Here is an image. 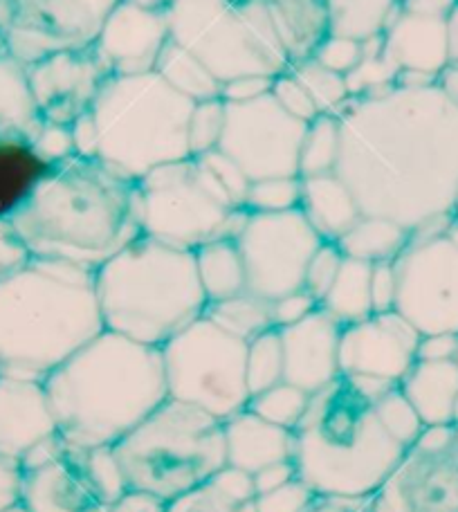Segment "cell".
<instances>
[{
    "label": "cell",
    "instance_id": "1",
    "mask_svg": "<svg viewBox=\"0 0 458 512\" xmlns=\"http://www.w3.org/2000/svg\"><path fill=\"white\" fill-rule=\"evenodd\" d=\"M340 176L362 214L418 230L458 203V108L438 86H391L340 113Z\"/></svg>",
    "mask_w": 458,
    "mask_h": 512
},
{
    "label": "cell",
    "instance_id": "2",
    "mask_svg": "<svg viewBox=\"0 0 458 512\" xmlns=\"http://www.w3.org/2000/svg\"><path fill=\"white\" fill-rule=\"evenodd\" d=\"M57 432L113 447L169 398L162 351L102 331L43 380Z\"/></svg>",
    "mask_w": 458,
    "mask_h": 512
},
{
    "label": "cell",
    "instance_id": "3",
    "mask_svg": "<svg viewBox=\"0 0 458 512\" xmlns=\"http://www.w3.org/2000/svg\"><path fill=\"white\" fill-rule=\"evenodd\" d=\"M12 223L36 256L90 270L142 236L135 182L77 155L54 164Z\"/></svg>",
    "mask_w": 458,
    "mask_h": 512
},
{
    "label": "cell",
    "instance_id": "4",
    "mask_svg": "<svg viewBox=\"0 0 458 512\" xmlns=\"http://www.w3.org/2000/svg\"><path fill=\"white\" fill-rule=\"evenodd\" d=\"M106 331L95 270L36 256L0 286V349L30 376L48 378Z\"/></svg>",
    "mask_w": 458,
    "mask_h": 512
},
{
    "label": "cell",
    "instance_id": "5",
    "mask_svg": "<svg viewBox=\"0 0 458 512\" xmlns=\"http://www.w3.org/2000/svg\"><path fill=\"white\" fill-rule=\"evenodd\" d=\"M292 436L297 479L315 495L371 497L405 452L382 427L373 400L344 376L310 396Z\"/></svg>",
    "mask_w": 458,
    "mask_h": 512
},
{
    "label": "cell",
    "instance_id": "6",
    "mask_svg": "<svg viewBox=\"0 0 458 512\" xmlns=\"http://www.w3.org/2000/svg\"><path fill=\"white\" fill-rule=\"evenodd\" d=\"M104 328L162 349L205 313L194 252L137 236L95 270Z\"/></svg>",
    "mask_w": 458,
    "mask_h": 512
},
{
    "label": "cell",
    "instance_id": "7",
    "mask_svg": "<svg viewBox=\"0 0 458 512\" xmlns=\"http://www.w3.org/2000/svg\"><path fill=\"white\" fill-rule=\"evenodd\" d=\"M191 108L155 70L104 77L90 104L99 128L97 160L137 182L162 164L191 158Z\"/></svg>",
    "mask_w": 458,
    "mask_h": 512
},
{
    "label": "cell",
    "instance_id": "8",
    "mask_svg": "<svg viewBox=\"0 0 458 512\" xmlns=\"http://www.w3.org/2000/svg\"><path fill=\"white\" fill-rule=\"evenodd\" d=\"M113 454L128 490L169 504L227 465L223 420L167 398L113 445Z\"/></svg>",
    "mask_w": 458,
    "mask_h": 512
},
{
    "label": "cell",
    "instance_id": "9",
    "mask_svg": "<svg viewBox=\"0 0 458 512\" xmlns=\"http://www.w3.org/2000/svg\"><path fill=\"white\" fill-rule=\"evenodd\" d=\"M169 36L225 84L245 75L277 77L290 68L263 0H173Z\"/></svg>",
    "mask_w": 458,
    "mask_h": 512
},
{
    "label": "cell",
    "instance_id": "10",
    "mask_svg": "<svg viewBox=\"0 0 458 512\" xmlns=\"http://www.w3.org/2000/svg\"><path fill=\"white\" fill-rule=\"evenodd\" d=\"M137 185L142 236L194 252L216 239H236L247 218L196 158L162 164Z\"/></svg>",
    "mask_w": 458,
    "mask_h": 512
},
{
    "label": "cell",
    "instance_id": "11",
    "mask_svg": "<svg viewBox=\"0 0 458 512\" xmlns=\"http://www.w3.org/2000/svg\"><path fill=\"white\" fill-rule=\"evenodd\" d=\"M169 398L187 402L218 420L250 402L247 342L200 315L162 346Z\"/></svg>",
    "mask_w": 458,
    "mask_h": 512
},
{
    "label": "cell",
    "instance_id": "12",
    "mask_svg": "<svg viewBox=\"0 0 458 512\" xmlns=\"http://www.w3.org/2000/svg\"><path fill=\"white\" fill-rule=\"evenodd\" d=\"M396 310L420 335L458 333V221L438 218L411 232L396 259Z\"/></svg>",
    "mask_w": 458,
    "mask_h": 512
},
{
    "label": "cell",
    "instance_id": "13",
    "mask_svg": "<svg viewBox=\"0 0 458 512\" xmlns=\"http://www.w3.org/2000/svg\"><path fill=\"white\" fill-rule=\"evenodd\" d=\"M36 450L25 479L32 512H106L128 490L113 447H84L57 432Z\"/></svg>",
    "mask_w": 458,
    "mask_h": 512
},
{
    "label": "cell",
    "instance_id": "14",
    "mask_svg": "<svg viewBox=\"0 0 458 512\" xmlns=\"http://www.w3.org/2000/svg\"><path fill=\"white\" fill-rule=\"evenodd\" d=\"M322 243L301 209L281 214L247 212L236 236L247 290L268 301L301 290L310 256Z\"/></svg>",
    "mask_w": 458,
    "mask_h": 512
},
{
    "label": "cell",
    "instance_id": "15",
    "mask_svg": "<svg viewBox=\"0 0 458 512\" xmlns=\"http://www.w3.org/2000/svg\"><path fill=\"white\" fill-rule=\"evenodd\" d=\"M373 512H458V425L425 427L371 495Z\"/></svg>",
    "mask_w": 458,
    "mask_h": 512
},
{
    "label": "cell",
    "instance_id": "16",
    "mask_svg": "<svg viewBox=\"0 0 458 512\" xmlns=\"http://www.w3.org/2000/svg\"><path fill=\"white\" fill-rule=\"evenodd\" d=\"M119 0H0L5 45L21 63L90 48Z\"/></svg>",
    "mask_w": 458,
    "mask_h": 512
},
{
    "label": "cell",
    "instance_id": "17",
    "mask_svg": "<svg viewBox=\"0 0 458 512\" xmlns=\"http://www.w3.org/2000/svg\"><path fill=\"white\" fill-rule=\"evenodd\" d=\"M306 124L290 117L270 95L245 104H225L221 149L250 180L299 176V149Z\"/></svg>",
    "mask_w": 458,
    "mask_h": 512
},
{
    "label": "cell",
    "instance_id": "18",
    "mask_svg": "<svg viewBox=\"0 0 458 512\" xmlns=\"http://www.w3.org/2000/svg\"><path fill=\"white\" fill-rule=\"evenodd\" d=\"M420 331L398 310L373 313L362 322L342 326L340 373L396 382L418 362Z\"/></svg>",
    "mask_w": 458,
    "mask_h": 512
},
{
    "label": "cell",
    "instance_id": "19",
    "mask_svg": "<svg viewBox=\"0 0 458 512\" xmlns=\"http://www.w3.org/2000/svg\"><path fill=\"white\" fill-rule=\"evenodd\" d=\"M167 9L119 0L93 43L108 75H140L155 70L160 52L169 43Z\"/></svg>",
    "mask_w": 458,
    "mask_h": 512
},
{
    "label": "cell",
    "instance_id": "20",
    "mask_svg": "<svg viewBox=\"0 0 458 512\" xmlns=\"http://www.w3.org/2000/svg\"><path fill=\"white\" fill-rule=\"evenodd\" d=\"M30 86L45 122L72 124L86 113L106 72L90 48L61 50L36 61L27 70Z\"/></svg>",
    "mask_w": 458,
    "mask_h": 512
},
{
    "label": "cell",
    "instance_id": "21",
    "mask_svg": "<svg viewBox=\"0 0 458 512\" xmlns=\"http://www.w3.org/2000/svg\"><path fill=\"white\" fill-rule=\"evenodd\" d=\"M283 346V380L317 393L342 376L340 337L342 324L319 306L301 322L279 328Z\"/></svg>",
    "mask_w": 458,
    "mask_h": 512
},
{
    "label": "cell",
    "instance_id": "22",
    "mask_svg": "<svg viewBox=\"0 0 458 512\" xmlns=\"http://www.w3.org/2000/svg\"><path fill=\"white\" fill-rule=\"evenodd\" d=\"M384 36V50L400 72H423L438 77L450 66L447 18L418 16L398 9Z\"/></svg>",
    "mask_w": 458,
    "mask_h": 512
},
{
    "label": "cell",
    "instance_id": "23",
    "mask_svg": "<svg viewBox=\"0 0 458 512\" xmlns=\"http://www.w3.org/2000/svg\"><path fill=\"white\" fill-rule=\"evenodd\" d=\"M227 465L256 474L265 465L290 461L295 452V436L290 429L272 425L268 420L243 409L223 420Z\"/></svg>",
    "mask_w": 458,
    "mask_h": 512
},
{
    "label": "cell",
    "instance_id": "24",
    "mask_svg": "<svg viewBox=\"0 0 458 512\" xmlns=\"http://www.w3.org/2000/svg\"><path fill=\"white\" fill-rule=\"evenodd\" d=\"M301 212L322 241L337 243L360 221L362 209L351 187L335 173L301 178Z\"/></svg>",
    "mask_w": 458,
    "mask_h": 512
},
{
    "label": "cell",
    "instance_id": "25",
    "mask_svg": "<svg viewBox=\"0 0 458 512\" xmlns=\"http://www.w3.org/2000/svg\"><path fill=\"white\" fill-rule=\"evenodd\" d=\"M50 169L30 137L14 131L0 135V221H12L30 203Z\"/></svg>",
    "mask_w": 458,
    "mask_h": 512
},
{
    "label": "cell",
    "instance_id": "26",
    "mask_svg": "<svg viewBox=\"0 0 458 512\" xmlns=\"http://www.w3.org/2000/svg\"><path fill=\"white\" fill-rule=\"evenodd\" d=\"M398 387L414 405L425 427L454 425L458 400V364L454 360H418Z\"/></svg>",
    "mask_w": 458,
    "mask_h": 512
},
{
    "label": "cell",
    "instance_id": "27",
    "mask_svg": "<svg viewBox=\"0 0 458 512\" xmlns=\"http://www.w3.org/2000/svg\"><path fill=\"white\" fill-rule=\"evenodd\" d=\"M290 66L310 59L328 34L331 21L324 0H263Z\"/></svg>",
    "mask_w": 458,
    "mask_h": 512
},
{
    "label": "cell",
    "instance_id": "28",
    "mask_svg": "<svg viewBox=\"0 0 458 512\" xmlns=\"http://www.w3.org/2000/svg\"><path fill=\"white\" fill-rule=\"evenodd\" d=\"M411 232L407 227L384 216L362 214L351 230H348L337 245H340L346 259L364 263L396 261L402 250L409 245Z\"/></svg>",
    "mask_w": 458,
    "mask_h": 512
},
{
    "label": "cell",
    "instance_id": "29",
    "mask_svg": "<svg viewBox=\"0 0 458 512\" xmlns=\"http://www.w3.org/2000/svg\"><path fill=\"white\" fill-rule=\"evenodd\" d=\"M194 259L207 304L247 290L245 265L236 239H216L200 245L198 250H194Z\"/></svg>",
    "mask_w": 458,
    "mask_h": 512
},
{
    "label": "cell",
    "instance_id": "30",
    "mask_svg": "<svg viewBox=\"0 0 458 512\" xmlns=\"http://www.w3.org/2000/svg\"><path fill=\"white\" fill-rule=\"evenodd\" d=\"M155 72L162 77L164 84L171 86L178 95L189 99L191 104L221 97L223 84L212 75V70L171 39L160 52L158 63H155Z\"/></svg>",
    "mask_w": 458,
    "mask_h": 512
},
{
    "label": "cell",
    "instance_id": "31",
    "mask_svg": "<svg viewBox=\"0 0 458 512\" xmlns=\"http://www.w3.org/2000/svg\"><path fill=\"white\" fill-rule=\"evenodd\" d=\"M319 306L342 326L371 317V263L346 259L344 256L340 274H337L335 283Z\"/></svg>",
    "mask_w": 458,
    "mask_h": 512
},
{
    "label": "cell",
    "instance_id": "32",
    "mask_svg": "<svg viewBox=\"0 0 458 512\" xmlns=\"http://www.w3.org/2000/svg\"><path fill=\"white\" fill-rule=\"evenodd\" d=\"M0 126L23 133L30 140L41 126L30 75L14 57H0Z\"/></svg>",
    "mask_w": 458,
    "mask_h": 512
},
{
    "label": "cell",
    "instance_id": "33",
    "mask_svg": "<svg viewBox=\"0 0 458 512\" xmlns=\"http://www.w3.org/2000/svg\"><path fill=\"white\" fill-rule=\"evenodd\" d=\"M324 3L331 34L351 36L357 41L382 34L400 9V0H324Z\"/></svg>",
    "mask_w": 458,
    "mask_h": 512
},
{
    "label": "cell",
    "instance_id": "34",
    "mask_svg": "<svg viewBox=\"0 0 458 512\" xmlns=\"http://www.w3.org/2000/svg\"><path fill=\"white\" fill-rule=\"evenodd\" d=\"M203 315L212 319L216 326H221L223 331L241 337L245 342L274 328L272 301L254 295L250 290L221 301H212V304H207Z\"/></svg>",
    "mask_w": 458,
    "mask_h": 512
},
{
    "label": "cell",
    "instance_id": "35",
    "mask_svg": "<svg viewBox=\"0 0 458 512\" xmlns=\"http://www.w3.org/2000/svg\"><path fill=\"white\" fill-rule=\"evenodd\" d=\"M342 151L340 115H317L306 124L299 149V178L335 173Z\"/></svg>",
    "mask_w": 458,
    "mask_h": 512
},
{
    "label": "cell",
    "instance_id": "36",
    "mask_svg": "<svg viewBox=\"0 0 458 512\" xmlns=\"http://www.w3.org/2000/svg\"><path fill=\"white\" fill-rule=\"evenodd\" d=\"M398 72L396 63L384 50V36H371L364 41L362 61L346 75V88L351 99L382 93V90L396 86Z\"/></svg>",
    "mask_w": 458,
    "mask_h": 512
},
{
    "label": "cell",
    "instance_id": "37",
    "mask_svg": "<svg viewBox=\"0 0 458 512\" xmlns=\"http://www.w3.org/2000/svg\"><path fill=\"white\" fill-rule=\"evenodd\" d=\"M290 72L295 75L313 97L319 115H340L351 102L346 88V77L319 66L315 59L292 63Z\"/></svg>",
    "mask_w": 458,
    "mask_h": 512
},
{
    "label": "cell",
    "instance_id": "38",
    "mask_svg": "<svg viewBox=\"0 0 458 512\" xmlns=\"http://www.w3.org/2000/svg\"><path fill=\"white\" fill-rule=\"evenodd\" d=\"M310 402V393L295 387L290 382H279L274 387L265 389L247 402V409L272 425H279L283 429H295L297 423L304 416V411Z\"/></svg>",
    "mask_w": 458,
    "mask_h": 512
},
{
    "label": "cell",
    "instance_id": "39",
    "mask_svg": "<svg viewBox=\"0 0 458 512\" xmlns=\"http://www.w3.org/2000/svg\"><path fill=\"white\" fill-rule=\"evenodd\" d=\"M283 382V346L279 328H270L247 342V389L256 396Z\"/></svg>",
    "mask_w": 458,
    "mask_h": 512
},
{
    "label": "cell",
    "instance_id": "40",
    "mask_svg": "<svg viewBox=\"0 0 458 512\" xmlns=\"http://www.w3.org/2000/svg\"><path fill=\"white\" fill-rule=\"evenodd\" d=\"M301 205V178L299 176H274L252 180L247 191L245 209L254 214H281L299 209Z\"/></svg>",
    "mask_w": 458,
    "mask_h": 512
},
{
    "label": "cell",
    "instance_id": "41",
    "mask_svg": "<svg viewBox=\"0 0 458 512\" xmlns=\"http://www.w3.org/2000/svg\"><path fill=\"white\" fill-rule=\"evenodd\" d=\"M375 414H378L382 427L387 429L393 441H398L402 447H407L423 434L425 423L420 420L418 411L407 400L400 387H393L391 391L384 393L382 398L373 402Z\"/></svg>",
    "mask_w": 458,
    "mask_h": 512
},
{
    "label": "cell",
    "instance_id": "42",
    "mask_svg": "<svg viewBox=\"0 0 458 512\" xmlns=\"http://www.w3.org/2000/svg\"><path fill=\"white\" fill-rule=\"evenodd\" d=\"M225 133V102L221 97L205 99L191 108L187 124V142L191 158L221 146Z\"/></svg>",
    "mask_w": 458,
    "mask_h": 512
},
{
    "label": "cell",
    "instance_id": "43",
    "mask_svg": "<svg viewBox=\"0 0 458 512\" xmlns=\"http://www.w3.org/2000/svg\"><path fill=\"white\" fill-rule=\"evenodd\" d=\"M254 501L227 495L214 479H209L185 495L171 499L167 512H256Z\"/></svg>",
    "mask_w": 458,
    "mask_h": 512
},
{
    "label": "cell",
    "instance_id": "44",
    "mask_svg": "<svg viewBox=\"0 0 458 512\" xmlns=\"http://www.w3.org/2000/svg\"><path fill=\"white\" fill-rule=\"evenodd\" d=\"M344 263V254L340 250V245L324 241L315 254L310 256V261L306 265V274H304V290L308 295H313L319 304L326 297V292L331 290V286L340 274V268Z\"/></svg>",
    "mask_w": 458,
    "mask_h": 512
},
{
    "label": "cell",
    "instance_id": "45",
    "mask_svg": "<svg viewBox=\"0 0 458 512\" xmlns=\"http://www.w3.org/2000/svg\"><path fill=\"white\" fill-rule=\"evenodd\" d=\"M196 160L203 164L209 173H212L214 180L223 187V191L229 196V200H232L238 209H245L247 191H250V185H252V180L247 178V173L221 149L196 155Z\"/></svg>",
    "mask_w": 458,
    "mask_h": 512
},
{
    "label": "cell",
    "instance_id": "46",
    "mask_svg": "<svg viewBox=\"0 0 458 512\" xmlns=\"http://www.w3.org/2000/svg\"><path fill=\"white\" fill-rule=\"evenodd\" d=\"M270 97L290 117H295V120L304 122V124L313 122L315 117L319 115L313 97H310V93L304 88V84H301V81L295 75H292L290 68L272 79Z\"/></svg>",
    "mask_w": 458,
    "mask_h": 512
},
{
    "label": "cell",
    "instance_id": "47",
    "mask_svg": "<svg viewBox=\"0 0 458 512\" xmlns=\"http://www.w3.org/2000/svg\"><path fill=\"white\" fill-rule=\"evenodd\" d=\"M364 54V41L351 39V36L342 34H328L326 39L317 45L315 54L310 59H315L319 66L337 72V75L346 77L357 63L362 61Z\"/></svg>",
    "mask_w": 458,
    "mask_h": 512
},
{
    "label": "cell",
    "instance_id": "48",
    "mask_svg": "<svg viewBox=\"0 0 458 512\" xmlns=\"http://www.w3.org/2000/svg\"><path fill=\"white\" fill-rule=\"evenodd\" d=\"M32 144L36 153L48 164H61L75 155V146H72V133L70 124H57V122H43L36 133L32 135Z\"/></svg>",
    "mask_w": 458,
    "mask_h": 512
},
{
    "label": "cell",
    "instance_id": "49",
    "mask_svg": "<svg viewBox=\"0 0 458 512\" xmlns=\"http://www.w3.org/2000/svg\"><path fill=\"white\" fill-rule=\"evenodd\" d=\"M315 492L304 481L292 479L286 486H281L265 495H256V512H301L313 499Z\"/></svg>",
    "mask_w": 458,
    "mask_h": 512
},
{
    "label": "cell",
    "instance_id": "50",
    "mask_svg": "<svg viewBox=\"0 0 458 512\" xmlns=\"http://www.w3.org/2000/svg\"><path fill=\"white\" fill-rule=\"evenodd\" d=\"M398 299V272L396 261H382L371 265V304L373 313L396 310Z\"/></svg>",
    "mask_w": 458,
    "mask_h": 512
},
{
    "label": "cell",
    "instance_id": "51",
    "mask_svg": "<svg viewBox=\"0 0 458 512\" xmlns=\"http://www.w3.org/2000/svg\"><path fill=\"white\" fill-rule=\"evenodd\" d=\"M319 308V301L301 288L272 301V324L274 328H286L306 319Z\"/></svg>",
    "mask_w": 458,
    "mask_h": 512
},
{
    "label": "cell",
    "instance_id": "52",
    "mask_svg": "<svg viewBox=\"0 0 458 512\" xmlns=\"http://www.w3.org/2000/svg\"><path fill=\"white\" fill-rule=\"evenodd\" d=\"M274 77H263V75H245L229 79L221 88V99L225 104H245L254 102V99H261L270 95Z\"/></svg>",
    "mask_w": 458,
    "mask_h": 512
},
{
    "label": "cell",
    "instance_id": "53",
    "mask_svg": "<svg viewBox=\"0 0 458 512\" xmlns=\"http://www.w3.org/2000/svg\"><path fill=\"white\" fill-rule=\"evenodd\" d=\"M70 133H72V146H75L77 158H84V160L99 158V128L93 113H90V108L70 124Z\"/></svg>",
    "mask_w": 458,
    "mask_h": 512
},
{
    "label": "cell",
    "instance_id": "54",
    "mask_svg": "<svg viewBox=\"0 0 458 512\" xmlns=\"http://www.w3.org/2000/svg\"><path fill=\"white\" fill-rule=\"evenodd\" d=\"M458 353V333H434L423 335L418 344V360L443 362L456 360Z\"/></svg>",
    "mask_w": 458,
    "mask_h": 512
},
{
    "label": "cell",
    "instance_id": "55",
    "mask_svg": "<svg viewBox=\"0 0 458 512\" xmlns=\"http://www.w3.org/2000/svg\"><path fill=\"white\" fill-rule=\"evenodd\" d=\"M301 512H373L371 497L313 495Z\"/></svg>",
    "mask_w": 458,
    "mask_h": 512
},
{
    "label": "cell",
    "instance_id": "56",
    "mask_svg": "<svg viewBox=\"0 0 458 512\" xmlns=\"http://www.w3.org/2000/svg\"><path fill=\"white\" fill-rule=\"evenodd\" d=\"M254 477V488H256V495H265V492H272L281 486H286L292 479H297V468L295 463L290 461H277V463H270L265 465L263 470H259Z\"/></svg>",
    "mask_w": 458,
    "mask_h": 512
},
{
    "label": "cell",
    "instance_id": "57",
    "mask_svg": "<svg viewBox=\"0 0 458 512\" xmlns=\"http://www.w3.org/2000/svg\"><path fill=\"white\" fill-rule=\"evenodd\" d=\"M106 512H167V501L149 495V492L126 490Z\"/></svg>",
    "mask_w": 458,
    "mask_h": 512
},
{
    "label": "cell",
    "instance_id": "58",
    "mask_svg": "<svg viewBox=\"0 0 458 512\" xmlns=\"http://www.w3.org/2000/svg\"><path fill=\"white\" fill-rule=\"evenodd\" d=\"M456 5L458 0H400V7L405 12L429 18H447Z\"/></svg>",
    "mask_w": 458,
    "mask_h": 512
},
{
    "label": "cell",
    "instance_id": "59",
    "mask_svg": "<svg viewBox=\"0 0 458 512\" xmlns=\"http://www.w3.org/2000/svg\"><path fill=\"white\" fill-rule=\"evenodd\" d=\"M436 86L447 97V102L458 108V63H450L441 75H438Z\"/></svg>",
    "mask_w": 458,
    "mask_h": 512
},
{
    "label": "cell",
    "instance_id": "60",
    "mask_svg": "<svg viewBox=\"0 0 458 512\" xmlns=\"http://www.w3.org/2000/svg\"><path fill=\"white\" fill-rule=\"evenodd\" d=\"M137 5H144V7H153V9H167L173 0H133Z\"/></svg>",
    "mask_w": 458,
    "mask_h": 512
},
{
    "label": "cell",
    "instance_id": "61",
    "mask_svg": "<svg viewBox=\"0 0 458 512\" xmlns=\"http://www.w3.org/2000/svg\"><path fill=\"white\" fill-rule=\"evenodd\" d=\"M7 48V45H5V36L3 34H0V57H3V50Z\"/></svg>",
    "mask_w": 458,
    "mask_h": 512
},
{
    "label": "cell",
    "instance_id": "62",
    "mask_svg": "<svg viewBox=\"0 0 458 512\" xmlns=\"http://www.w3.org/2000/svg\"><path fill=\"white\" fill-rule=\"evenodd\" d=\"M454 218L458 221V203H456V209H454Z\"/></svg>",
    "mask_w": 458,
    "mask_h": 512
},
{
    "label": "cell",
    "instance_id": "63",
    "mask_svg": "<svg viewBox=\"0 0 458 512\" xmlns=\"http://www.w3.org/2000/svg\"><path fill=\"white\" fill-rule=\"evenodd\" d=\"M454 362H456V364H458V353H456V360H454Z\"/></svg>",
    "mask_w": 458,
    "mask_h": 512
}]
</instances>
